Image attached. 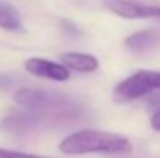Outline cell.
Listing matches in <instances>:
<instances>
[{
	"instance_id": "obj_11",
	"label": "cell",
	"mask_w": 160,
	"mask_h": 158,
	"mask_svg": "<svg viewBox=\"0 0 160 158\" xmlns=\"http://www.w3.org/2000/svg\"><path fill=\"white\" fill-rule=\"evenodd\" d=\"M0 158H52V157L36 155V154H25V152H17V151L0 147Z\"/></svg>"
},
{
	"instance_id": "obj_5",
	"label": "cell",
	"mask_w": 160,
	"mask_h": 158,
	"mask_svg": "<svg viewBox=\"0 0 160 158\" xmlns=\"http://www.w3.org/2000/svg\"><path fill=\"white\" fill-rule=\"evenodd\" d=\"M23 67L30 74L44 78V79L62 82L70 78V70L64 64H58V62L44 59V57H30L27 59Z\"/></svg>"
},
{
	"instance_id": "obj_2",
	"label": "cell",
	"mask_w": 160,
	"mask_h": 158,
	"mask_svg": "<svg viewBox=\"0 0 160 158\" xmlns=\"http://www.w3.org/2000/svg\"><path fill=\"white\" fill-rule=\"evenodd\" d=\"M59 151L67 155H86V154H106V155H126L131 154L132 144L128 138L104 132V130H79L65 136Z\"/></svg>"
},
{
	"instance_id": "obj_9",
	"label": "cell",
	"mask_w": 160,
	"mask_h": 158,
	"mask_svg": "<svg viewBox=\"0 0 160 158\" xmlns=\"http://www.w3.org/2000/svg\"><path fill=\"white\" fill-rule=\"evenodd\" d=\"M0 28H3L6 31L22 30V17H20L19 11L12 5H9L3 0H0Z\"/></svg>"
},
{
	"instance_id": "obj_4",
	"label": "cell",
	"mask_w": 160,
	"mask_h": 158,
	"mask_svg": "<svg viewBox=\"0 0 160 158\" xmlns=\"http://www.w3.org/2000/svg\"><path fill=\"white\" fill-rule=\"evenodd\" d=\"M104 6L123 19H156L160 20V6L142 5L129 0H104Z\"/></svg>"
},
{
	"instance_id": "obj_8",
	"label": "cell",
	"mask_w": 160,
	"mask_h": 158,
	"mask_svg": "<svg viewBox=\"0 0 160 158\" xmlns=\"http://www.w3.org/2000/svg\"><path fill=\"white\" fill-rule=\"evenodd\" d=\"M62 64L78 73H92L98 68V59L86 53H65L61 56Z\"/></svg>"
},
{
	"instance_id": "obj_3",
	"label": "cell",
	"mask_w": 160,
	"mask_h": 158,
	"mask_svg": "<svg viewBox=\"0 0 160 158\" xmlns=\"http://www.w3.org/2000/svg\"><path fill=\"white\" fill-rule=\"evenodd\" d=\"M157 90H160V71L138 70L115 87L113 101L118 104H124L143 98Z\"/></svg>"
},
{
	"instance_id": "obj_7",
	"label": "cell",
	"mask_w": 160,
	"mask_h": 158,
	"mask_svg": "<svg viewBox=\"0 0 160 158\" xmlns=\"http://www.w3.org/2000/svg\"><path fill=\"white\" fill-rule=\"evenodd\" d=\"M124 45L132 51H149V50L160 45V28H152V30L134 33L124 41Z\"/></svg>"
},
{
	"instance_id": "obj_10",
	"label": "cell",
	"mask_w": 160,
	"mask_h": 158,
	"mask_svg": "<svg viewBox=\"0 0 160 158\" xmlns=\"http://www.w3.org/2000/svg\"><path fill=\"white\" fill-rule=\"evenodd\" d=\"M149 105L152 107V116H151V127L154 130L160 132V95L154 96L151 101H149Z\"/></svg>"
},
{
	"instance_id": "obj_6",
	"label": "cell",
	"mask_w": 160,
	"mask_h": 158,
	"mask_svg": "<svg viewBox=\"0 0 160 158\" xmlns=\"http://www.w3.org/2000/svg\"><path fill=\"white\" fill-rule=\"evenodd\" d=\"M44 122H45V118L42 116L41 112L25 108V110H22V112H16V113L8 115V116L2 121L0 126H2V129H5V130L22 133V132L33 130V129L39 127V126L44 124Z\"/></svg>"
},
{
	"instance_id": "obj_1",
	"label": "cell",
	"mask_w": 160,
	"mask_h": 158,
	"mask_svg": "<svg viewBox=\"0 0 160 158\" xmlns=\"http://www.w3.org/2000/svg\"><path fill=\"white\" fill-rule=\"evenodd\" d=\"M14 99L23 108L41 112L45 122H73L86 113V108L78 101L54 92L22 89L16 93Z\"/></svg>"
}]
</instances>
